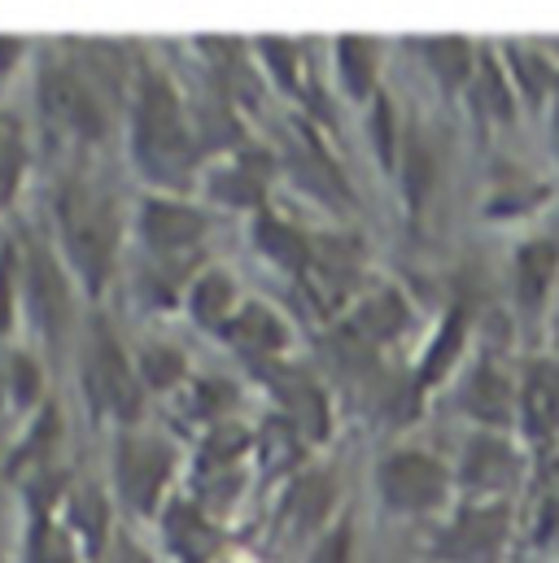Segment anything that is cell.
<instances>
[{"label": "cell", "instance_id": "cell-1", "mask_svg": "<svg viewBox=\"0 0 559 563\" xmlns=\"http://www.w3.org/2000/svg\"><path fill=\"white\" fill-rule=\"evenodd\" d=\"M132 157L153 184H184L193 162H197V141H193L188 114H184L175 88L153 70H140L136 79Z\"/></svg>", "mask_w": 559, "mask_h": 563}, {"label": "cell", "instance_id": "cell-2", "mask_svg": "<svg viewBox=\"0 0 559 563\" xmlns=\"http://www.w3.org/2000/svg\"><path fill=\"white\" fill-rule=\"evenodd\" d=\"M57 223H62V245L75 272L88 280V288H101L114 272V250H119V219L110 201L88 184H70L57 201Z\"/></svg>", "mask_w": 559, "mask_h": 563}, {"label": "cell", "instance_id": "cell-3", "mask_svg": "<svg viewBox=\"0 0 559 563\" xmlns=\"http://www.w3.org/2000/svg\"><path fill=\"white\" fill-rule=\"evenodd\" d=\"M84 394L92 398L97 411L114 416L119 423L140 420L144 411V380L106 323H97L84 345Z\"/></svg>", "mask_w": 559, "mask_h": 563}, {"label": "cell", "instance_id": "cell-4", "mask_svg": "<svg viewBox=\"0 0 559 563\" xmlns=\"http://www.w3.org/2000/svg\"><path fill=\"white\" fill-rule=\"evenodd\" d=\"M381 498L398 516H428L450 494V472L424 450H394L381 459Z\"/></svg>", "mask_w": 559, "mask_h": 563}, {"label": "cell", "instance_id": "cell-5", "mask_svg": "<svg viewBox=\"0 0 559 563\" xmlns=\"http://www.w3.org/2000/svg\"><path fill=\"white\" fill-rule=\"evenodd\" d=\"M171 472H175V450L157 437H144V432H128L119 437L114 445V485L123 494V503L140 511V516H153L166 485H171Z\"/></svg>", "mask_w": 559, "mask_h": 563}, {"label": "cell", "instance_id": "cell-6", "mask_svg": "<svg viewBox=\"0 0 559 563\" xmlns=\"http://www.w3.org/2000/svg\"><path fill=\"white\" fill-rule=\"evenodd\" d=\"M40 101H44V114H48L57 128H66V132H75V136H84V141H97V136L106 132V114H101L97 88H92L75 66H48V70H44V92H40Z\"/></svg>", "mask_w": 559, "mask_h": 563}, {"label": "cell", "instance_id": "cell-7", "mask_svg": "<svg viewBox=\"0 0 559 563\" xmlns=\"http://www.w3.org/2000/svg\"><path fill=\"white\" fill-rule=\"evenodd\" d=\"M140 236L157 258H179L201 245L206 219L175 197H149L140 206Z\"/></svg>", "mask_w": 559, "mask_h": 563}, {"label": "cell", "instance_id": "cell-8", "mask_svg": "<svg viewBox=\"0 0 559 563\" xmlns=\"http://www.w3.org/2000/svg\"><path fill=\"white\" fill-rule=\"evenodd\" d=\"M507 538V507L490 503V507H472L463 511L450 529H446V555L459 563H481L498 551V542Z\"/></svg>", "mask_w": 559, "mask_h": 563}, {"label": "cell", "instance_id": "cell-9", "mask_svg": "<svg viewBox=\"0 0 559 563\" xmlns=\"http://www.w3.org/2000/svg\"><path fill=\"white\" fill-rule=\"evenodd\" d=\"M22 288H26V297H31L35 319L44 323V332L57 336V332L70 323V297H66V280H62L57 263H53L44 250H31V254H26Z\"/></svg>", "mask_w": 559, "mask_h": 563}, {"label": "cell", "instance_id": "cell-10", "mask_svg": "<svg viewBox=\"0 0 559 563\" xmlns=\"http://www.w3.org/2000/svg\"><path fill=\"white\" fill-rule=\"evenodd\" d=\"M559 272V245L556 241H525L516 250V267H512V280H516V301L520 310H542L551 284Z\"/></svg>", "mask_w": 559, "mask_h": 563}, {"label": "cell", "instance_id": "cell-11", "mask_svg": "<svg viewBox=\"0 0 559 563\" xmlns=\"http://www.w3.org/2000/svg\"><path fill=\"white\" fill-rule=\"evenodd\" d=\"M516 472H520V459L507 437L485 432L463 450V481L472 489H507L516 481Z\"/></svg>", "mask_w": 559, "mask_h": 563}, {"label": "cell", "instance_id": "cell-12", "mask_svg": "<svg viewBox=\"0 0 559 563\" xmlns=\"http://www.w3.org/2000/svg\"><path fill=\"white\" fill-rule=\"evenodd\" d=\"M162 525H166V542H171V551H175L179 560L201 563L206 555H215V547H219L215 525H210L206 511L193 507V503H175Z\"/></svg>", "mask_w": 559, "mask_h": 563}, {"label": "cell", "instance_id": "cell-13", "mask_svg": "<svg viewBox=\"0 0 559 563\" xmlns=\"http://www.w3.org/2000/svg\"><path fill=\"white\" fill-rule=\"evenodd\" d=\"M223 332L232 336V345H241V350L254 354V358H272V354L284 350V341H288L284 323H280L267 306H241L237 319H232Z\"/></svg>", "mask_w": 559, "mask_h": 563}, {"label": "cell", "instance_id": "cell-14", "mask_svg": "<svg viewBox=\"0 0 559 563\" xmlns=\"http://www.w3.org/2000/svg\"><path fill=\"white\" fill-rule=\"evenodd\" d=\"M188 310L201 328H228L237 319V284L223 272H206L188 288Z\"/></svg>", "mask_w": 559, "mask_h": 563}, {"label": "cell", "instance_id": "cell-15", "mask_svg": "<svg viewBox=\"0 0 559 563\" xmlns=\"http://www.w3.org/2000/svg\"><path fill=\"white\" fill-rule=\"evenodd\" d=\"M463 411L490 428H503L512 420V385L494 367H481L463 389Z\"/></svg>", "mask_w": 559, "mask_h": 563}, {"label": "cell", "instance_id": "cell-16", "mask_svg": "<svg viewBox=\"0 0 559 563\" xmlns=\"http://www.w3.org/2000/svg\"><path fill=\"white\" fill-rule=\"evenodd\" d=\"M254 241H259V250L280 263L284 272H302L306 263H310V241L293 228V223H284L280 214H259V223H254Z\"/></svg>", "mask_w": 559, "mask_h": 563}, {"label": "cell", "instance_id": "cell-17", "mask_svg": "<svg viewBox=\"0 0 559 563\" xmlns=\"http://www.w3.org/2000/svg\"><path fill=\"white\" fill-rule=\"evenodd\" d=\"M337 75L354 101H368L376 92V44L363 35H341L337 40Z\"/></svg>", "mask_w": 559, "mask_h": 563}, {"label": "cell", "instance_id": "cell-18", "mask_svg": "<svg viewBox=\"0 0 559 563\" xmlns=\"http://www.w3.org/2000/svg\"><path fill=\"white\" fill-rule=\"evenodd\" d=\"M332 503H337V476H328V472H306V476H297V485H293L288 516H293L297 529H319V525L332 516Z\"/></svg>", "mask_w": 559, "mask_h": 563}, {"label": "cell", "instance_id": "cell-19", "mask_svg": "<svg viewBox=\"0 0 559 563\" xmlns=\"http://www.w3.org/2000/svg\"><path fill=\"white\" fill-rule=\"evenodd\" d=\"M354 323H359V332H363V336H376V341H385V336L403 332V323H407V301H403L398 292L381 288V292H372V297L359 306Z\"/></svg>", "mask_w": 559, "mask_h": 563}, {"label": "cell", "instance_id": "cell-20", "mask_svg": "<svg viewBox=\"0 0 559 563\" xmlns=\"http://www.w3.org/2000/svg\"><path fill=\"white\" fill-rule=\"evenodd\" d=\"M463 336H468V319H463V310H450L446 323H441V332H437V341H432L428 354H424L419 385H432V380H441V376L454 367V358H459V350H463Z\"/></svg>", "mask_w": 559, "mask_h": 563}, {"label": "cell", "instance_id": "cell-21", "mask_svg": "<svg viewBox=\"0 0 559 563\" xmlns=\"http://www.w3.org/2000/svg\"><path fill=\"white\" fill-rule=\"evenodd\" d=\"M26 563H79V551L62 525H53L44 511H35L26 533Z\"/></svg>", "mask_w": 559, "mask_h": 563}, {"label": "cell", "instance_id": "cell-22", "mask_svg": "<svg viewBox=\"0 0 559 563\" xmlns=\"http://www.w3.org/2000/svg\"><path fill=\"white\" fill-rule=\"evenodd\" d=\"M136 372L144 385H153V389H175L184 376H188V363H184V354L175 350V345H144L136 358Z\"/></svg>", "mask_w": 559, "mask_h": 563}, {"label": "cell", "instance_id": "cell-23", "mask_svg": "<svg viewBox=\"0 0 559 563\" xmlns=\"http://www.w3.org/2000/svg\"><path fill=\"white\" fill-rule=\"evenodd\" d=\"M215 197L232 201V206H259L263 201V170L245 157H237L232 166H223L215 175Z\"/></svg>", "mask_w": 559, "mask_h": 563}, {"label": "cell", "instance_id": "cell-24", "mask_svg": "<svg viewBox=\"0 0 559 563\" xmlns=\"http://www.w3.org/2000/svg\"><path fill=\"white\" fill-rule=\"evenodd\" d=\"M424 48H428L432 70H437V75H441L450 88H459V84L472 75V44H468V40L446 35V40H428Z\"/></svg>", "mask_w": 559, "mask_h": 563}, {"label": "cell", "instance_id": "cell-25", "mask_svg": "<svg viewBox=\"0 0 559 563\" xmlns=\"http://www.w3.org/2000/svg\"><path fill=\"white\" fill-rule=\"evenodd\" d=\"M525 407H529V420L551 428L559 420V372L556 367H538L529 376V389H525Z\"/></svg>", "mask_w": 559, "mask_h": 563}, {"label": "cell", "instance_id": "cell-26", "mask_svg": "<svg viewBox=\"0 0 559 563\" xmlns=\"http://www.w3.org/2000/svg\"><path fill=\"white\" fill-rule=\"evenodd\" d=\"M476 101H481L490 114H498V119L512 114V84H507L503 66H498L494 57L481 62V75H476Z\"/></svg>", "mask_w": 559, "mask_h": 563}, {"label": "cell", "instance_id": "cell-27", "mask_svg": "<svg viewBox=\"0 0 559 563\" xmlns=\"http://www.w3.org/2000/svg\"><path fill=\"white\" fill-rule=\"evenodd\" d=\"M75 529L84 533V542L97 551L106 542V503L97 489H79L75 494Z\"/></svg>", "mask_w": 559, "mask_h": 563}, {"label": "cell", "instance_id": "cell-28", "mask_svg": "<svg viewBox=\"0 0 559 563\" xmlns=\"http://www.w3.org/2000/svg\"><path fill=\"white\" fill-rule=\"evenodd\" d=\"M18 319V258L13 245H0V336Z\"/></svg>", "mask_w": 559, "mask_h": 563}, {"label": "cell", "instance_id": "cell-29", "mask_svg": "<svg viewBox=\"0 0 559 563\" xmlns=\"http://www.w3.org/2000/svg\"><path fill=\"white\" fill-rule=\"evenodd\" d=\"M9 394H13L18 407H31V402L40 398V367H35L31 354H18V358L9 363Z\"/></svg>", "mask_w": 559, "mask_h": 563}, {"label": "cell", "instance_id": "cell-30", "mask_svg": "<svg viewBox=\"0 0 559 563\" xmlns=\"http://www.w3.org/2000/svg\"><path fill=\"white\" fill-rule=\"evenodd\" d=\"M310 563H354V529H350V525L328 529V533L315 542Z\"/></svg>", "mask_w": 559, "mask_h": 563}, {"label": "cell", "instance_id": "cell-31", "mask_svg": "<svg viewBox=\"0 0 559 563\" xmlns=\"http://www.w3.org/2000/svg\"><path fill=\"white\" fill-rule=\"evenodd\" d=\"M372 136H376V153H381V162L390 166V162H394V110H390V101H376Z\"/></svg>", "mask_w": 559, "mask_h": 563}, {"label": "cell", "instance_id": "cell-32", "mask_svg": "<svg viewBox=\"0 0 559 563\" xmlns=\"http://www.w3.org/2000/svg\"><path fill=\"white\" fill-rule=\"evenodd\" d=\"M263 57L276 66V75L293 88V66H297V53H293V44L288 40H263Z\"/></svg>", "mask_w": 559, "mask_h": 563}, {"label": "cell", "instance_id": "cell-33", "mask_svg": "<svg viewBox=\"0 0 559 563\" xmlns=\"http://www.w3.org/2000/svg\"><path fill=\"white\" fill-rule=\"evenodd\" d=\"M18 53H22V44H18L13 35H0V75H4V70L18 62Z\"/></svg>", "mask_w": 559, "mask_h": 563}, {"label": "cell", "instance_id": "cell-34", "mask_svg": "<svg viewBox=\"0 0 559 563\" xmlns=\"http://www.w3.org/2000/svg\"><path fill=\"white\" fill-rule=\"evenodd\" d=\"M119 563H149V560L140 555L136 547H123V551H119Z\"/></svg>", "mask_w": 559, "mask_h": 563}, {"label": "cell", "instance_id": "cell-35", "mask_svg": "<svg viewBox=\"0 0 559 563\" xmlns=\"http://www.w3.org/2000/svg\"><path fill=\"white\" fill-rule=\"evenodd\" d=\"M551 132H556V148H559V92H556V110H551Z\"/></svg>", "mask_w": 559, "mask_h": 563}]
</instances>
